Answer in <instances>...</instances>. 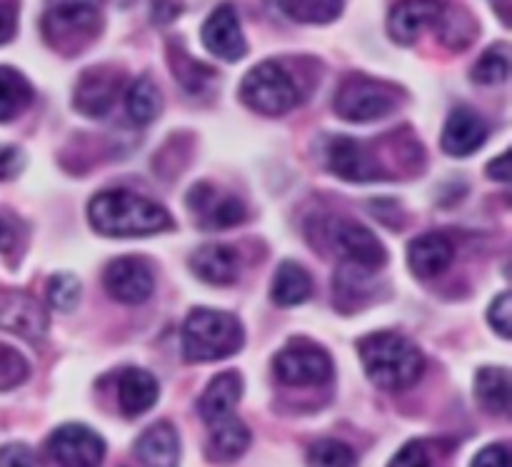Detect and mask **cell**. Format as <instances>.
Listing matches in <instances>:
<instances>
[{
    "mask_svg": "<svg viewBox=\"0 0 512 467\" xmlns=\"http://www.w3.org/2000/svg\"><path fill=\"white\" fill-rule=\"evenodd\" d=\"M0 467H35V458L25 445L10 443L0 448Z\"/></svg>",
    "mask_w": 512,
    "mask_h": 467,
    "instance_id": "cell-36",
    "label": "cell"
},
{
    "mask_svg": "<svg viewBox=\"0 0 512 467\" xmlns=\"http://www.w3.org/2000/svg\"><path fill=\"white\" fill-rule=\"evenodd\" d=\"M190 268L203 283L230 285L240 273V255L230 245H203L190 258Z\"/></svg>",
    "mask_w": 512,
    "mask_h": 467,
    "instance_id": "cell-18",
    "label": "cell"
},
{
    "mask_svg": "<svg viewBox=\"0 0 512 467\" xmlns=\"http://www.w3.org/2000/svg\"><path fill=\"white\" fill-rule=\"evenodd\" d=\"M243 348V328L228 313L198 308L183 325V355L188 363H213Z\"/></svg>",
    "mask_w": 512,
    "mask_h": 467,
    "instance_id": "cell-3",
    "label": "cell"
},
{
    "mask_svg": "<svg viewBox=\"0 0 512 467\" xmlns=\"http://www.w3.org/2000/svg\"><path fill=\"white\" fill-rule=\"evenodd\" d=\"M470 467H510L508 445H490V448L480 450Z\"/></svg>",
    "mask_w": 512,
    "mask_h": 467,
    "instance_id": "cell-38",
    "label": "cell"
},
{
    "mask_svg": "<svg viewBox=\"0 0 512 467\" xmlns=\"http://www.w3.org/2000/svg\"><path fill=\"white\" fill-rule=\"evenodd\" d=\"M323 160L330 173L343 180H353V183H370V180L385 178V170L365 150V145L353 138H345V135L328 138L323 148Z\"/></svg>",
    "mask_w": 512,
    "mask_h": 467,
    "instance_id": "cell-9",
    "label": "cell"
},
{
    "mask_svg": "<svg viewBox=\"0 0 512 467\" xmlns=\"http://www.w3.org/2000/svg\"><path fill=\"white\" fill-rule=\"evenodd\" d=\"M33 103V88L18 70L0 65V123H8Z\"/></svg>",
    "mask_w": 512,
    "mask_h": 467,
    "instance_id": "cell-26",
    "label": "cell"
},
{
    "mask_svg": "<svg viewBox=\"0 0 512 467\" xmlns=\"http://www.w3.org/2000/svg\"><path fill=\"white\" fill-rule=\"evenodd\" d=\"M398 90L383 80L350 75L335 95V113L353 123L380 120L398 108Z\"/></svg>",
    "mask_w": 512,
    "mask_h": 467,
    "instance_id": "cell-6",
    "label": "cell"
},
{
    "mask_svg": "<svg viewBox=\"0 0 512 467\" xmlns=\"http://www.w3.org/2000/svg\"><path fill=\"white\" fill-rule=\"evenodd\" d=\"M485 140H488V125L475 110L455 108L450 113L443 130L445 153L455 155V158H465V155L475 153Z\"/></svg>",
    "mask_w": 512,
    "mask_h": 467,
    "instance_id": "cell-17",
    "label": "cell"
},
{
    "mask_svg": "<svg viewBox=\"0 0 512 467\" xmlns=\"http://www.w3.org/2000/svg\"><path fill=\"white\" fill-rule=\"evenodd\" d=\"M208 428H210L208 453L210 458L218 460V463H230V460L240 458V455L248 450L250 430L245 428L243 420H238L235 415L215 420V423H210Z\"/></svg>",
    "mask_w": 512,
    "mask_h": 467,
    "instance_id": "cell-23",
    "label": "cell"
},
{
    "mask_svg": "<svg viewBox=\"0 0 512 467\" xmlns=\"http://www.w3.org/2000/svg\"><path fill=\"white\" fill-rule=\"evenodd\" d=\"M103 0H48L43 33L53 48L78 53L100 30Z\"/></svg>",
    "mask_w": 512,
    "mask_h": 467,
    "instance_id": "cell-4",
    "label": "cell"
},
{
    "mask_svg": "<svg viewBox=\"0 0 512 467\" xmlns=\"http://www.w3.org/2000/svg\"><path fill=\"white\" fill-rule=\"evenodd\" d=\"M488 173L490 178L500 180V183H508L510 178V153H500L493 163L488 165Z\"/></svg>",
    "mask_w": 512,
    "mask_h": 467,
    "instance_id": "cell-41",
    "label": "cell"
},
{
    "mask_svg": "<svg viewBox=\"0 0 512 467\" xmlns=\"http://www.w3.org/2000/svg\"><path fill=\"white\" fill-rule=\"evenodd\" d=\"M0 330L25 340H43L48 333V313L28 293H8L0 298Z\"/></svg>",
    "mask_w": 512,
    "mask_h": 467,
    "instance_id": "cell-13",
    "label": "cell"
},
{
    "mask_svg": "<svg viewBox=\"0 0 512 467\" xmlns=\"http://www.w3.org/2000/svg\"><path fill=\"white\" fill-rule=\"evenodd\" d=\"M103 285L118 303L140 305L153 295V268L143 258H118L105 268Z\"/></svg>",
    "mask_w": 512,
    "mask_h": 467,
    "instance_id": "cell-10",
    "label": "cell"
},
{
    "mask_svg": "<svg viewBox=\"0 0 512 467\" xmlns=\"http://www.w3.org/2000/svg\"><path fill=\"white\" fill-rule=\"evenodd\" d=\"M388 467H433V455L423 440H413L398 450Z\"/></svg>",
    "mask_w": 512,
    "mask_h": 467,
    "instance_id": "cell-34",
    "label": "cell"
},
{
    "mask_svg": "<svg viewBox=\"0 0 512 467\" xmlns=\"http://www.w3.org/2000/svg\"><path fill=\"white\" fill-rule=\"evenodd\" d=\"M240 395H243V380L238 373L230 370V373L215 375L198 403L200 418L205 420V425L228 418V415H233L235 405L240 403Z\"/></svg>",
    "mask_w": 512,
    "mask_h": 467,
    "instance_id": "cell-21",
    "label": "cell"
},
{
    "mask_svg": "<svg viewBox=\"0 0 512 467\" xmlns=\"http://www.w3.org/2000/svg\"><path fill=\"white\" fill-rule=\"evenodd\" d=\"M135 453L148 467H178L180 440L170 423H155L135 443Z\"/></svg>",
    "mask_w": 512,
    "mask_h": 467,
    "instance_id": "cell-22",
    "label": "cell"
},
{
    "mask_svg": "<svg viewBox=\"0 0 512 467\" xmlns=\"http://www.w3.org/2000/svg\"><path fill=\"white\" fill-rule=\"evenodd\" d=\"M328 240L345 260L360 265V268L375 270L388 260L383 243L368 228L353 223V220H333V223H328Z\"/></svg>",
    "mask_w": 512,
    "mask_h": 467,
    "instance_id": "cell-11",
    "label": "cell"
},
{
    "mask_svg": "<svg viewBox=\"0 0 512 467\" xmlns=\"http://www.w3.org/2000/svg\"><path fill=\"white\" fill-rule=\"evenodd\" d=\"M510 75V53L508 45L498 43L485 50L473 68V80L480 85H498L505 83Z\"/></svg>",
    "mask_w": 512,
    "mask_h": 467,
    "instance_id": "cell-29",
    "label": "cell"
},
{
    "mask_svg": "<svg viewBox=\"0 0 512 467\" xmlns=\"http://www.w3.org/2000/svg\"><path fill=\"white\" fill-rule=\"evenodd\" d=\"M360 360L378 388L398 393L413 388L425 370V358L418 345L395 333H375L358 343Z\"/></svg>",
    "mask_w": 512,
    "mask_h": 467,
    "instance_id": "cell-2",
    "label": "cell"
},
{
    "mask_svg": "<svg viewBox=\"0 0 512 467\" xmlns=\"http://www.w3.org/2000/svg\"><path fill=\"white\" fill-rule=\"evenodd\" d=\"M25 378H28V363L23 355L0 343V390L18 388Z\"/></svg>",
    "mask_w": 512,
    "mask_h": 467,
    "instance_id": "cell-32",
    "label": "cell"
},
{
    "mask_svg": "<svg viewBox=\"0 0 512 467\" xmlns=\"http://www.w3.org/2000/svg\"><path fill=\"white\" fill-rule=\"evenodd\" d=\"M510 313V293H500L498 300L493 303V308H490V325H493L495 333L505 340L510 338Z\"/></svg>",
    "mask_w": 512,
    "mask_h": 467,
    "instance_id": "cell-35",
    "label": "cell"
},
{
    "mask_svg": "<svg viewBox=\"0 0 512 467\" xmlns=\"http://www.w3.org/2000/svg\"><path fill=\"white\" fill-rule=\"evenodd\" d=\"M90 225L108 238H143L173 228V218L163 205L130 190H105L88 205Z\"/></svg>",
    "mask_w": 512,
    "mask_h": 467,
    "instance_id": "cell-1",
    "label": "cell"
},
{
    "mask_svg": "<svg viewBox=\"0 0 512 467\" xmlns=\"http://www.w3.org/2000/svg\"><path fill=\"white\" fill-rule=\"evenodd\" d=\"M18 28V10L10 0H0V45L8 43Z\"/></svg>",
    "mask_w": 512,
    "mask_h": 467,
    "instance_id": "cell-40",
    "label": "cell"
},
{
    "mask_svg": "<svg viewBox=\"0 0 512 467\" xmlns=\"http://www.w3.org/2000/svg\"><path fill=\"white\" fill-rule=\"evenodd\" d=\"M275 375L280 383L293 388H310V385L328 383L333 375V363L320 345L310 340L295 338L275 355Z\"/></svg>",
    "mask_w": 512,
    "mask_h": 467,
    "instance_id": "cell-7",
    "label": "cell"
},
{
    "mask_svg": "<svg viewBox=\"0 0 512 467\" xmlns=\"http://www.w3.org/2000/svg\"><path fill=\"white\" fill-rule=\"evenodd\" d=\"M240 98L248 108L258 110L265 115H283L300 105L303 90L298 80L283 68L278 60H265L255 65L240 83Z\"/></svg>",
    "mask_w": 512,
    "mask_h": 467,
    "instance_id": "cell-5",
    "label": "cell"
},
{
    "mask_svg": "<svg viewBox=\"0 0 512 467\" xmlns=\"http://www.w3.org/2000/svg\"><path fill=\"white\" fill-rule=\"evenodd\" d=\"M48 455L60 467H100L105 458V443L85 425H63L48 438Z\"/></svg>",
    "mask_w": 512,
    "mask_h": 467,
    "instance_id": "cell-8",
    "label": "cell"
},
{
    "mask_svg": "<svg viewBox=\"0 0 512 467\" xmlns=\"http://www.w3.org/2000/svg\"><path fill=\"white\" fill-rule=\"evenodd\" d=\"M475 395L480 405L493 415H508L510 410V375L505 368H483L475 378Z\"/></svg>",
    "mask_w": 512,
    "mask_h": 467,
    "instance_id": "cell-25",
    "label": "cell"
},
{
    "mask_svg": "<svg viewBox=\"0 0 512 467\" xmlns=\"http://www.w3.org/2000/svg\"><path fill=\"white\" fill-rule=\"evenodd\" d=\"M158 400V380L140 368H128L118 375V405L123 415L138 418Z\"/></svg>",
    "mask_w": 512,
    "mask_h": 467,
    "instance_id": "cell-20",
    "label": "cell"
},
{
    "mask_svg": "<svg viewBox=\"0 0 512 467\" xmlns=\"http://www.w3.org/2000/svg\"><path fill=\"white\" fill-rule=\"evenodd\" d=\"M443 13L445 5L440 0H398L390 10L388 30L400 45H410L425 28L438 25Z\"/></svg>",
    "mask_w": 512,
    "mask_h": 467,
    "instance_id": "cell-15",
    "label": "cell"
},
{
    "mask_svg": "<svg viewBox=\"0 0 512 467\" xmlns=\"http://www.w3.org/2000/svg\"><path fill=\"white\" fill-rule=\"evenodd\" d=\"M273 5L298 23H330L343 10V0H273Z\"/></svg>",
    "mask_w": 512,
    "mask_h": 467,
    "instance_id": "cell-28",
    "label": "cell"
},
{
    "mask_svg": "<svg viewBox=\"0 0 512 467\" xmlns=\"http://www.w3.org/2000/svg\"><path fill=\"white\" fill-rule=\"evenodd\" d=\"M120 75L110 68H90L75 85V108L90 118H103L115 103Z\"/></svg>",
    "mask_w": 512,
    "mask_h": 467,
    "instance_id": "cell-16",
    "label": "cell"
},
{
    "mask_svg": "<svg viewBox=\"0 0 512 467\" xmlns=\"http://www.w3.org/2000/svg\"><path fill=\"white\" fill-rule=\"evenodd\" d=\"M20 233H23L20 220L5 213V210H0V253H10L15 248V243H18Z\"/></svg>",
    "mask_w": 512,
    "mask_h": 467,
    "instance_id": "cell-37",
    "label": "cell"
},
{
    "mask_svg": "<svg viewBox=\"0 0 512 467\" xmlns=\"http://www.w3.org/2000/svg\"><path fill=\"white\" fill-rule=\"evenodd\" d=\"M173 68H175V73H178L180 83H183L190 93L203 88V83H208L210 75H213V70L205 68V65H200V63H195V60H190L185 53L175 55Z\"/></svg>",
    "mask_w": 512,
    "mask_h": 467,
    "instance_id": "cell-33",
    "label": "cell"
},
{
    "mask_svg": "<svg viewBox=\"0 0 512 467\" xmlns=\"http://www.w3.org/2000/svg\"><path fill=\"white\" fill-rule=\"evenodd\" d=\"M313 293V280H310L308 270L303 265L293 263V260H285L280 263L278 273L273 280V300L283 308L290 305H300L310 298Z\"/></svg>",
    "mask_w": 512,
    "mask_h": 467,
    "instance_id": "cell-24",
    "label": "cell"
},
{
    "mask_svg": "<svg viewBox=\"0 0 512 467\" xmlns=\"http://www.w3.org/2000/svg\"><path fill=\"white\" fill-rule=\"evenodd\" d=\"M160 108H163V98H160V90L153 80L143 75L130 85L128 95H125V110L135 125L153 123L160 115Z\"/></svg>",
    "mask_w": 512,
    "mask_h": 467,
    "instance_id": "cell-27",
    "label": "cell"
},
{
    "mask_svg": "<svg viewBox=\"0 0 512 467\" xmlns=\"http://www.w3.org/2000/svg\"><path fill=\"white\" fill-rule=\"evenodd\" d=\"M80 298V283L75 275L58 273L50 278L48 283V303L50 308L58 310V313H68L78 305Z\"/></svg>",
    "mask_w": 512,
    "mask_h": 467,
    "instance_id": "cell-31",
    "label": "cell"
},
{
    "mask_svg": "<svg viewBox=\"0 0 512 467\" xmlns=\"http://www.w3.org/2000/svg\"><path fill=\"white\" fill-rule=\"evenodd\" d=\"M188 208L193 210L200 228H233L245 220V205L235 195L223 193L210 183H198L188 193Z\"/></svg>",
    "mask_w": 512,
    "mask_h": 467,
    "instance_id": "cell-12",
    "label": "cell"
},
{
    "mask_svg": "<svg viewBox=\"0 0 512 467\" xmlns=\"http://www.w3.org/2000/svg\"><path fill=\"white\" fill-rule=\"evenodd\" d=\"M453 263V243L445 235H420L408 248V265L418 278H435Z\"/></svg>",
    "mask_w": 512,
    "mask_h": 467,
    "instance_id": "cell-19",
    "label": "cell"
},
{
    "mask_svg": "<svg viewBox=\"0 0 512 467\" xmlns=\"http://www.w3.org/2000/svg\"><path fill=\"white\" fill-rule=\"evenodd\" d=\"M23 153L13 145H0V180H10L23 170Z\"/></svg>",
    "mask_w": 512,
    "mask_h": 467,
    "instance_id": "cell-39",
    "label": "cell"
},
{
    "mask_svg": "<svg viewBox=\"0 0 512 467\" xmlns=\"http://www.w3.org/2000/svg\"><path fill=\"white\" fill-rule=\"evenodd\" d=\"M203 45L213 55H218L220 60H240L248 50V43L243 38V30H240L238 13L230 3L218 5L213 13L208 15L203 25Z\"/></svg>",
    "mask_w": 512,
    "mask_h": 467,
    "instance_id": "cell-14",
    "label": "cell"
},
{
    "mask_svg": "<svg viewBox=\"0 0 512 467\" xmlns=\"http://www.w3.org/2000/svg\"><path fill=\"white\" fill-rule=\"evenodd\" d=\"M308 465L310 467H355L353 448L340 440H318L313 448L308 450Z\"/></svg>",
    "mask_w": 512,
    "mask_h": 467,
    "instance_id": "cell-30",
    "label": "cell"
}]
</instances>
